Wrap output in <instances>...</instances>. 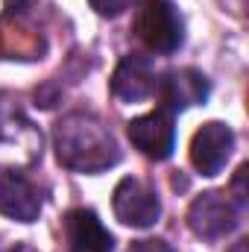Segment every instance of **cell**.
Wrapping results in <instances>:
<instances>
[{
    "instance_id": "cell-12",
    "label": "cell",
    "mask_w": 249,
    "mask_h": 252,
    "mask_svg": "<svg viewBox=\"0 0 249 252\" xmlns=\"http://www.w3.org/2000/svg\"><path fill=\"white\" fill-rule=\"evenodd\" d=\"M88 3H91V9H94L97 15H103V18H118L132 0H88Z\"/></svg>"
},
{
    "instance_id": "cell-13",
    "label": "cell",
    "mask_w": 249,
    "mask_h": 252,
    "mask_svg": "<svg viewBox=\"0 0 249 252\" xmlns=\"http://www.w3.org/2000/svg\"><path fill=\"white\" fill-rule=\"evenodd\" d=\"M126 252H173V247L161 238H144V241H132Z\"/></svg>"
},
{
    "instance_id": "cell-14",
    "label": "cell",
    "mask_w": 249,
    "mask_h": 252,
    "mask_svg": "<svg viewBox=\"0 0 249 252\" xmlns=\"http://www.w3.org/2000/svg\"><path fill=\"white\" fill-rule=\"evenodd\" d=\"M247 164H241L238 167V173H235V182H232V190H235V199L238 202H247V188H244V179H247Z\"/></svg>"
},
{
    "instance_id": "cell-3",
    "label": "cell",
    "mask_w": 249,
    "mask_h": 252,
    "mask_svg": "<svg viewBox=\"0 0 249 252\" xmlns=\"http://www.w3.org/2000/svg\"><path fill=\"white\" fill-rule=\"evenodd\" d=\"M238 223H241L238 205L226 193H220V190L199 193L190 202V208H187V226L202 241H220L229 232H235Z\"/></svg>"
},
{
    "instance_id": "cell-1",
    "label": "cell",
    "mask_w": 249,
    "mask_h": 252,
    "mask_svg": "<svg viewBox=\"0 0 249 252\" xmlns=\"http://www.w3.org/2000/svg\"><path fill=\"white\" fill-rule=\"evenodd\" d=\"M53 147L56 158L76 173H103L121 161L115 135L88 112H73L53 126Z\"/></svg>"
},
{
    "instance_id": "cell-16",
    "label": "cell",
    "mask_w": 249,
    "mask_h": 252,
    "mask_svg": "<svg viewBox=\"0 0 249 252\" xmlns=\"http://www.w3.org/2000/svg\"><path fill=\"white\" fill-rule=\"evenodd\" d=\"M232 252H247V241H238V244L232 247Z\"/></svg>"
},
{
    "instance_id": "cell-9",
    "label": "cell",
    "mask_w": 249,
    "mask_h": 252,
    "mask_svg": "<svg viewBox=\"0 0 249 252\" xmlns=\"http://www.w3.org/2000/svg\"><path fill=\"white\" fill-rule=\"evenodd\" d=\"M64 235L70 252H112L115 235L103 226V220L91 208H73L64 217Z\"/></svg>"
},
{
    "instance_id": "cell-8",
    "label": "cell",
    "mask_w": 249,
    "mask_h": 252,
    "mask_svg": "<svg viewBox=\"0 0 249 252\" xmlns=\"http://www.w3.org/2000/svg\"><path fill=\"white\" fill-rule=\"evenodd\" d=\"M0 214L18 223H32L41 214V193L18 170L0 176Z\"/></svg>"
},
{
    "instance_id": "cell-4",
    "label": "cell",
    "mask_w": 249,
    "mask_h": 252,
    "mask_svg": "<svg viewBox=\"0 0 249 252\" xmlns=\"http://www.w3.org/2000/svg\"><path fill=\"white\" fill-rule=\"evenodd\" d=\"M153 94H158V103L164 112H185L190 106H202L211 94V82L196 67H173L156 79Z\"/></svg>"
},
{
    "instance_id": "cell-6",
    "label": "cell",
    "mask_w": 249,
    "mask_h": 252,
    "mask_svg": "<svg viewBox=\"0 0 249 252\" xmlns=\"http://www.w3.org/2000/svg\"><path fill=\"white\" fill-rule=\"evenodd\" d=\"M126 135L132 141L135 150H141L147 158L153 161H164L173 156L176 150V126H173V115L164 109H156L150 115H141L135 121L126 124Z\"/></svg>"
},
{
    "instance_id": "cell-11",
    "label": "cell",
    "mask_w": 249,
    "mask_h": 252,
    "mask_svg": "<svg viewBox=\"0 0 249 252\" xmlns=\"http://www.w3.org/2000/svg\"><path fill=\"white\" fill-rule=\"evenodd\" d=\"M21 141L35 144V129L15 106L0 100V147L3 144H21Z\"/></svg>"
},
{
    "instance_id": "cell-10",
    "label": "cell",
    "mask_w": 249,
    "mask_h": 252,
    "mask_svg": "<svg viewBox=\"0 0 249 252\" xmlns=\"http://www.w3.org/2000/svg\"><path fill=\"white\" fill-rule=\"evenodd\" d=\"M156 88V70L153 62L147 56H138V53H129L124 56L115 73H112V94L124 103H141L153 94Z\"/></svg>"
},
{
    "instance_id": "cell-2",
    "label": "cell",
    "mask_w": 249,
    "mask_h": 252,
    "mask_svg": "<svg viewBox=\"0 0 249 252\" xmlns=\"http://www.w3.org/2000/svg\"><path fill=\"white\" fill-rule=\"evenodd\" d=\"M135 32L150 53L170 56L185 41V21L170 0H144L135 15Z\"/></svg>"
},
{
    "instance_id": "cell-7",
    "label": "cell",
    "mask_w": 249,
    "mask_h": 252,
    "mask_svg": "<svg viewBox=\"0 0 249 252\" xmlns=\"http://www.w3.org/2000/svg\"><path fill=\"white\" fill-rule=\"evenodd\" d=\"M232 150H235V132L220 121H208L202 124V129H196L190 141V164L202 176H217L226 167Z\"/></svg>"
},
{
    "instance_id": "cell-15",
    "label": "cell",
    "mask_w": 249,
    "mask_h": 252,
    "mask_svg": "<svg viewBox=\"0 0 249 252\" xmlns=\"http://www.w3.org/2000/svg\"><path fill=\"white\" fill-rule=\"evenodd\" d=\"M6 3V9L12 12V15H18V12H24V6H27V0H3Z\"/></svg>"
},
{
    "instance_id": "cell-5",
    "label": "cell",
    "mask_w": 249,
    "mask_h": 252,
    "mask_svg": "<svg viewBox=\"0 0 249 252\" xmlns=\"http://www.w3.org/2000/svg\"><path fill=\"white\" fill-rule=\"evenodd\" d=\"M112 205H115L118 220L135 229H150L161 217V199L156 188L135 176H126L118 182V188L112 193Z\"/></svg>"
}]
</instances>
